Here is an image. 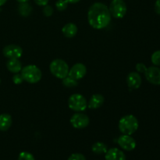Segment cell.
<instances>
[{"label":"cell","instance_id":"obj_1","mask_svg":"<svg viewBox=\"0 0 160 160\" xmlns=\"http://www.w3.org/2000/svg\"><path fill=\"white\" fill-rule=\"evenodd\" d=\"M88 20L95 29H103L111 21V13L107 6L102 2H95L90 6L88 12Z\"/></svg>","mask_w":160,"mask_h":160},{"label":"cell","instance_id":"obj_2","mask_svg":"<svg viewBox=\"0 0 160 160\" xmlns=\"http://www.w3.org/2000/svg\"><path fill=\"white\" fill-rule=\"evenodd\" d=\"M118 127L122 134L131 135L138 129V120L134 115L124 116L119 121Z\"/></svg>","mask_w":160,"mask_h":160},{"label":"cell","instance_id":"obj_3","mask_svg":"<svg viewBox=\"0 0 160 160\" xmlns=\"http://www.w3.org/2000/svg\"><path fill=\"white\" fill-rule=\"evenodd\" d=\"M21 75L23 81L30 84H36L39 82L42 78V73L40 69L35 65H28L22 68Z\"/></svg>","mask_w":160,"mask_h":160},{"label":"cell","instance_id":"obj_4","mask_svg":"<svg viewBox=\"0 0 160 160\" xmlns=\"http://www.w3.org/2000/svg\"><path fill=\"white\" fill-rule=\"evenodd\" d=\"M49 69L52 74L59 79H63L64 78L68 76L69 66L62 59H56L52 61Z\"/></svg>","mask_w":160,"mask_h":160},{"label":"cell","instance_id":"obj_5","mask_svg":"<svg viewBox=\"0 0 160 160\" xmlns=\"http://www.w3.org/2000/svg\"><path fill=\"white\" fill-rule=\"evenodd\" d=\"M68 106L72 110L76 112H82L88 107L87 100L81 94H73L69 98Z\"/></svg>","mask_w":160,"mask_h":160},{"label":"cell","instance_id":"obj_6","mask_svg":"<svg viewBox=\"0 0 160 160\" xmlns=\"http://www.w3.org/2000/svg\"><path fill=\"white\" fill-rule=\"evenodd\" d=\"M109 9L112 17L117 19H121L126 15L128 8L123 0H112L109 5Z\"/></svg>","mask_w":160,"mask_h":160},{"label":"cell","instance_id":"obj_7","mask_svg":"<svg viewBox=\"0 0 160 160\" xmlns=\"http://www.w3.org/2000/svg\"><path fill=\"white\" fill-rule=\"evenodd\" d=\"M89 122V117L81 112L73 114L70 119V123L76 129H84L88 126Z\"/></svg>","mask_w":160,"mask_h":160},{"label":"cell","instance_id":"obj_8","mask_svg":"<svg viewBox=\"0 0 160 160\" xmlns=\"http://www.w3.org/2000/svg\"><path fill=\"white\" fill-rule=\"evenodd\" d=\"M147 81L154 85H160V68L157 67H147L145 73Z\"/></svg>","mask_w":160,"mask_h":160},{"label":"cell","instance_id":"obj_9","mask_svg":"<svg viewBox=\"0 0 160 160\" xmlns=\"http://www.w3.org/2000/svg\"><path fill=\"white\" fill-rule=\"evenodd\" d=\"M3 55L8 59H20L23 55V49L17 45H6L3 48Z\"/></svg>","mask_w":160,"mask_h":160},{"label":"cell","instance_id":"obj_10","mask_svg":"<svg viewBox=\"0 0 160 160\" xmlns=\"http://www.w3.org/2000/svg\"><path fill=\"white\" fill-rule=\"evenodd\" d=\"M118 145L126 151H133L136 148V142L131 135L123 134L117 140Z\"/></svg>","mask_w":160,"mask_h":160},{"label":"cell","instance_id":"obj_11","mask_svg":"<svg viewBox=\"0 0 160 160\" xmlns=\"http://www.w3.org/2000/svg\"><path fill=\"white\" fill-rule=\"evenodd\" d=\"M87 73V68L83 63H76L69 70L68 76L73 79L79 81L82 79Z\"/></svg>","mask_w":160,"mask_h":160},{"label":"cell","instance_id":"obj_12","mask_svg":"<svg viewBox=\"0 0 160 160\" xmlns=\"http://www.w3.org/2000/svg\"><path fill=\"white\" fill-rule=\"evenodd\" d=\"M127 83L130 88L138 89L141 87L142 83V77L138 73L131 72L128 75L127 78Z\"/></svg>","mask_w":160,"mask_h":160},{"label":"cell","instance_id":"obj_13","mask_svg":"<svg viewBox=\"0 0 160 160\" xmlns=\"http://www.w3.org/2000/svg\"><path fill=\"white\" fill-rule=\"evenodd\" d=\"M106 160H126V156L121 150L112 148L106 152Z\"/></svg>","mask_w":160,"mask_h":160},{"label":"cell","instance_id":"obj_14","mask_svg":"<svg viewBox=\"0 0 160 160\" xmlns=\"http://www.w3.org/2000/svg\"><path fill=\"white\" fill-rule=\"evenodd\" d=\"M104 102L105 98L103 95H102L101 94H95L91 97L88 104V107L89 109H98L102 106Z\"/></svg>","mask_w":160,"mask_h":160},{"label":"cell","instance_id":"obj_15","mask_svg":"<svg viewBox=\"0 0 160 160\" xmlns=\"http://www.w3.org/2000/svg\"><path fill=\"white\" fill-rule=\"evenodd\" d=\"M6 67L11 73H17L21 71L22 63L18 59H9L6 62Z\"/></svg>","mask_w":160,"mask_h":160},{"label":"cell","instance_id":"obj_16","mask_svg":"<svg viewBox=\"0 0 160 160\" xmlns=\"http://www.w3.org/2000/svg\"><path fill=\"white\" fill-rule=\"evenodd\" d=\"M62 32L65 37L68 38H71L74 37L77 33H78V27L73 23H67L62 28Z\"/></svg>","mask_w":160,"mask_h":160},{"label":"cell","instance_id":"obj_17","mask_svg":"<svg viewBox=\"0 0 160 160\" xmlns=\"http://www.w3.org/2000/svg\"><path fill=\"white\" fill-rule=\"evenodd\" d=\"M12 125V117L8 113L0 115V131H6Z\"/></svg>","mask_w":160,"mask_h":160},{"label":"cell","instance_id":"obj_18","mask_svg":"<svg viewBox=\"0 0 160 160\" xmlns=\"http://www.w3.org/2000/svg\"><path fill=\"white\" fill-rule=\"evenodd\" d=\"M92 150L94 153L98 155L105 154V153H106V152L108 151L107 146H106V144H104L103 142H95V143L92 145Z\"/></svg>","mask_w":160,"mask_h":160},{"label":"cell","instance_id":"obj_19","mask_svg":"<svg viewBox=\"0 0 160 160\" xmlns=\"http://www.w3.org/2000/svg\"><path fill=\"white\" fill-rule=\"evenodd\" d=\"M18 11L20 14L23 17H28L32 12V6L28 2H22L19 5Z\"/></svg>","mask_w":160,"mask_h":160},{"label":"cell","instance_id":"obj_20","mask_svg":"<svg viewBox=\"0 0 160 160\" xmlns=\"http://www.w3.org/2000/svg\"><path fill=\"white\" fill-rule=\"evenodd\" d=\"M62 80V84L67 88H73L77 87L78 85V81L70 78V76H67Z\"/></svg>","mask_w":160,"mask_h":160},{"label":"cell","instance_id":"obj_21","mask_svg":"<svg viewBox=\"0 0 160 160\" xmlns=\"http://www.w3.org/2000/svg\"><path fill=\"white\" fill-rule=\"evenodd\" d=\"M152 62L154 64L155 66L159 67L160 66V50L156 51L152 55Z\"/></svg>","mask_w":160,"mask_h":160},{"label":"cell","instance_id":"obj_22","mask_svg":"<svg viewBox=\"0 0 160 160\" xmlns=\"http://www.w3.org/2000/svg\"><path fill=\"white\" fill-rule=\"evenodd\" d=\"M18 160H35L34 156L28 152H22L18 156Z\"/></svg>","mask_w":160,"mask_h":160},{"label":"cell","instance_id":"obj_23","mask_svg":"<svg viewBox=\"0 0 160 160\" xmlns=\"http://www.w3.org/2000/svg\"><path fill=\"white\" fill-rule=\"evenodd\" d=\"M68 6V2L66 0H58L56 3V9L59 11H64Z\"/></svg>","mask_w":160,"mask_h":160},{"label":"cell","instance_id":"obj_24","mask_svg":"<svg viewBox=\"0 0 160 160\" xmlns=\"http://www.w3.org/2000/svg\"><path fill=\"white\" fill-rule=\"evenodd\" d=\"M43 13L45 17H49L52 15L53 13V8L51 6H48V5H46L45 6L43 9Z\"/></svg>","mask_w":160,"mask_h":160},{"label":"cell","instance_id":"obj_25","mask_svg":"<svg viewBox=\"0 0 160 160\" xmlns=\"http://www.w3.org/2000/svg\"><path fill=\"white\" fill-rule=\"evenodd\" d=\"M12 81H13V83L15 84H21L23 81V77H22L21 73H15L14 76L12 77Z\"/></svg>","mask_w":160,"mask_h":160},{"label":"cell","instance_id":"obj_26","mask_svg":"<svg viewBox=\"0 0 160 160\" xmlns=\"http://www.w3.org/2000/svg\"><path fill=\"white\" fill-rule=\"evenodd\" d=\"M67 160H86V158L81 153H74L72 154Z\"/></svg>","mask_w":160,"mask_h":160},{"label":"cell","instance_id":"obj_27","mask_svg":"<svg viewBox=\"0 0 160 160\" xmlns=\"http://www.w3.org/2000/svg\"><path fill=\"white\" fill-rule=\"evenodd\" d=\"M147 67L146 66L144 63H142V62H139L136 65V70L138 73H145V70H146Z\"/></svg>","mask_w":160,"mask_h":160},{"label":"cell","instance_id":"obj_28","mask_svg":"<svg viewBox=\"0 0 160 160\" xmlns=\"http://www.w3.org/2000/svg\"><path fill=\"white\" fill-rule=\"evenodd\" d=\"M34 1L38 6H46V5H48V1H49V0H34Z\"/></svg>","mask_w":160,"mask_h":160},{"label":"cell","instance_id":"obj_29","mask_svg":"<svg viewBox=\"0 0 160 160\" xmlns=\"http://www.w3.org/2000/svg\"><path fill=\"white\" fill-rule=\"evenodd\" d=\"M155 11L156 13L160 15V0H156L155 3Z\"/></svg>","mask_w":160,"mask_h":160},{"label":"cell","instance_id":"obj_30","mask_svg":"<svg viewBox=\"0 0 160 160\" xmlns=\"http://www.w3.org/2000/svg\"><path fill=\"white\" fill-rule=\"evenodd\" d=\"M66 1L68 3H77L81 1V0H66Z\"/></svg>","mask_w":160,"mask_h":160},{"label":"cell","instance_id":"obj_31","mask_svg":"<svg viewBox=\"0 0 160 160\" xmlns=\"http://www.w3.org/2000/svg\"><path fill=\"white\" fill-rule=\"evenodd\" d=\"M7 2V0H0V6H3Z\"/></svg>","mask_w":160,"mask_h":160},{"label":"cell","instance_id":"obj_32","mask_svg":"<svg viewBox=\"0 0 160 160\" xmlns=\"http://www.w3.org/2000/svg\"><path fill=\"white\" fill-rule=\"evenodd\" d=\"M17 2H19L20 3H22V2H28L29 0H17Z\"/></svg>","mask_w":160,"mask_h":160},{"label":"cell","instance_id":"obj_33","mask_svg":"<svg viewBox=\"0 0 160 160\" xmlns=\"http://www.w3.org/2000/svg\"><path fill=\"white\" fill-rule=\"evenodd\" d=\"M0 84H1V79H0Z\"/></svg>","mask_w":160,"mask_h":160}]
</instances>
